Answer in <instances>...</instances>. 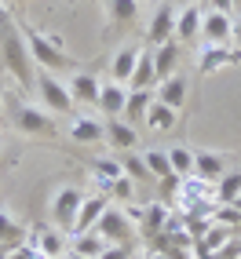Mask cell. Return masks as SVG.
<instances>
[{"label":"cell","mask_w":241,"mask_h":259,"mask_svg":"<svg viewBox=\"0 0 241 259\" xmlns=\"http://www.w3.org/2000/svg\"><path fill=\"white\" fill-rule=\"evenodd\" d=\"M106 146H113L117 153L135 150V146H139V132H135V124H128L125 117H106Z\"/></svg>","instance_id":"obj_16"},{"label":"cell","mask_w":241,"mask_h":259,"mask_svg":"<svg viewBox=\"0 0 241 259\" xmlns=\"http://www.w3.org/2000/svg\"><path fill=\"white\" fill-rule=\"evenodd\" d=\"M81 201H84V194H81L77 186H59L55 194H51V201H48V219H51V227H59L62 234H73Z\"/></svg>","instance_id":"obj_5"},{"label":"cell","mask_w":241,"mask_h":259,"mask_svg":"<svg viewBox=\"0 0 241 259\" xmlns=\"http://www.w3.org/2000/svg\"><path fill=\"white\" fill-rule=\"evenodd\" d=\"M168 164H172V176H194V150L186 146H172L168 150Z\"/></svg>","instance_id":"obj_29"},{"label":"cell","mask_w":241,"mask_h":259,"mask_svg":"<svg viewBox=\"0 0 241 259\" xmlns=\"http://www.w3.org/2000/svg\"><path fill=\"white\" fill-rule=\"evenodd\" d=\"M70 139L81 143V146H99L106 143V120H99L92 113H77L70 120Z\"/></svg>","instance_id":"obj_9"},{"label":"cell","mask_w":241,"mask_h":259,"mask_svg":"<svg viewBox=\"0 0 241 259\" xmlns=\"http://www.w3.org/2000/svg\"><path fill=\"white\" fill-rule=\"evenodd\" d=\"M66 88H70L73 95V106H95L99 110V88H102V80L95 73H73L70 80H66Z\"/></svg>","instance_id":"obj_12"},{"label":"cell","mask_w":241,"mask_h":259,"mask_svg":"<svg viewBox=\"0 0 241 259\" xmlns=\"http://www.w3.org/2000/svg\"><path fill=\"white\" fill-rule=\"evenodd\" d=\"M179 40H168V44H161V48H153V70H157V80H165V77H172L179 70Z\"/></svg>","instance_id":"obj_22"},{"label":"cell","mask_w":241,"mask_h":259,"mask_svg":"<svg viewBox=\"0 0 241 259\" xmlns=\"http://www.w3.org/2000/svg\"><path fill=\"white\" fill-rule=\"evenodd\" d=\"M26 241V230L15 223L4 208H0V245H8V248H15V245H22Z\"/></svg>","instance_id":"obj_32"},{"label":"cell","mask_w":241,"mask_h":259,"mask_svg":"<svg viewBox=\"0 0 241 259\" xmlns=\"http://www.w3.org/2000/svg\"><path fill=\"white\" fill-rule=\"evenodd\" d=\"M66 237H70V234H62L59 227H37V230H33V237H29V245L41 248L48 259H62L66 252H70Z\"/></svg>","instance_id":"obj_14"},{"label":"cell","mask_w":241,"mask_h":259,"mask_svg":"<svg viewBox=\"0 0 241 259\" xmlns=\"http://www.w3.org/2000/svg\"><path fill=\"white\" fill-rule=\"evenodd\" d=\"M0 62H4V70L19 80L22 88H33V80H37V73H33V55L26 48V37L15 29V22L4 11H0Z\"/></svg>","instance_id":"obj_1"},{"label":"cell","mask_w":241,"mask_h":259,"mask_svg":"<svg viewBox=\"0 0 241 259\" xmlns=\"http://www.w3.org/2000/svg\"><path fill=\"white\" fill-rule=\"evenodd\" d=\"M201 19H205V8H201V4L179 8V11H176V40H179V44L201 40Z\"/></svg>","instance_id":"obj_13"},{"label":"cell","mask_w":241,"mask_h":259,"mask_svg":"<svg viewBox=\"0 0 241 259\" xmlns=\"http://www.w3.org/2000/svg\"><path fill=\"white\" fill-rule=\"evenodd\" d=\"M139 55H143V48H120L117 55L110 59V80H117V84H125V88H128V80H132V73H135V62H139Z\"/></svg>","instance_id":"obj_20"},{"label":"cell","mask_w":241,"mask_h":259,"mask_svg":"<svg viewBox=\"0 0 241 259\" xmlns=\"http://www.w3.org/2000/svg\"><path fill=\"white\" fill-rule=\"evenodd\" d=\"M150 102H153V95L150 92H128V102H125V120L128 124H146V110H150Z\"/></svg>","instance_id":"obj_26"},{"label":"cell","mask_w":241,"mask_h":259,"mask_svg":"<svg viewBox=\"0 0 241 259\" xmlns=\"http://www.w3.org/2000/svg\"><path fill=\"white\" fill-rule=\"evenodd\" d=\"M223 171H227V161L219 157V153H212V150H201V153H194V176H201V179H219Z\"/></svg>","instance_id":"obj_25"},{"label":"cell","mask_w":241,"mask_h":259,"mask_svg":"<svg viewBox=\"0 0 241 259\" xmlns=\"http://www.w3.org/2000/svg\"><path fill=\"white\" fill-rule=\"evenodd\" d=\"M70 248L88 255V259H99L102 252H106V237H102L99 230H84V234H70Z\"/></svg>","instance_id":"obj_23"},{"label":"cell","mask_w":241,"mask_h":259,"mask_svg":"<svg viewBox=\"0 0 241 259\" xmlns=\"http://www.w3.org/2000/svg\"><path fill=\"white\" fill-rule=\"evenodd\" d=\"M234 44H237V48H241V19H237V22H234Z\"/></svg>","instance_id":"obj_39"},{"label":"cell","mask_w":241,"mask_h":259,"mask_svg":"<svg viewBox=\"0 0 241 259\" xmlns=\"http://www.w3.org/2000/svg\"><path fill=\"white\" fill-rule=\"evenodd\" d=\"M153 99L165 102V106H172V110H183V102H186V77H183V73H172V77L157 80Z\"/></svg>","instance_id":"obj_19"},{"label":"cell","mask_w":241,"mask_h":259,"mask_svg":"<svg viewBox=\"0 0 241 259\" xmlns=\"http://www.w3.org/2000/svg\"><path fill=\"white\" fill-rule=\"evenodd\" d=\"M143 161H146V168H150V179H168L172 176V164H168V150H146L143 153Z\"/></svg>","instance_id":"obj_31"},{"label":"cell","mask_w":241,"mask_h":259,"mask_svg":"<svg viewBox=\"0 0 241 259\" xmlns=\"http://www.w3.org/2000/svg\"><path fill=\"white\" fill-rule=\"evenodd\" d=\"M230 204H234V208H237V212H241V194H237V197H234V201H230Z\"/></svg>","instance_id":"obj_42"},{"label":"cell","mask_w":241,"mask_h":259,"mask_svg":"<svg viewBox=\"0 0 241 259\" xmlns=\"http://www.w3.org/2000/svg\"><path fill=\"white\" fill-rule=\"evenodd\" d=\"M117 176H125L117 157H95V161H92V179H95L102 190H110V183H113Z\"/></svg>","instance_id":"obj_27"},{"label":"cell","mask_w":241,"mask_h":259,"mask_svg":"<svg viewBox=\"0 0 241 259\" xmlns=\"http://www.w3.org/2000/svg\"><path fill=\"white\" fill-rule=\"evenodd\" d=\"M237 194H241V171H234V176H227V171H223V176L216 179V201L227 204V201H234Z\"/></svg>","instance_id":"obj_33"},{"label":"cell","mask_w":241,"mask_h":259,"mask_svg":"<svg viewBox=\"0 0 241 259\" xmlns=\"http://www.w3.org/2000/svg\"><path fill=\"white\" fill-rule=\"evenodd\" d=\"M128 215H132V219H139V234L153 241V237H161V234H165V227H168V215H172V212H168V204L153 201L150 208H143V212L128 208Z\"/></svg>","instance_id":"obj_11"},{"label":"cell","mask_w":241,"mask_h":259,"mask_svg":"<svg viewBox=\"0 0 241 259\" xmlns=\"http://www.w3.org/2000/svg\"><path fill=\"white\" fill-rule=\"evenodd\" d=\"M125 102H128V88L117 80H102L99 88V113L102 117H125Z\"/></svg>","instance_id":"obj_18"},{"label":"cell","mask_w":241,"mask_h":259,"mask_svg":"<svg viewBox=\"0 0 241 259\" xmlns=\"http://www.w3.org/2000/svg\"><path fill=\"white\" fill-rule=\"evenodd\" d=\"M106 208H110V197H106V194H92V197H84V201H81V212H77V223H73V234L95 230Z\"/></svg>","instance_id":"obj_17"},{"label":"cell","mask_w":241,"mask_h":259,"mask_svg":"<svg viewBox=\"0 0 241 259\" xmlns=\"http://www.w3.org/2000/svg\"><path fill=\"white\" fill-rule=\"evenodd\" d=\"M117 161H120V171H125L128 179H150V168L143 161V153H135V150H125V153H117Z\"/></svg>","instance_id":"obj_28"},{"label":"cell","mask_w":241,"mask_h":259,"mask_svg":"<svg viewBox=\"0 0 241 259\" xmlns=\"http://www.w3.org/2000/svg\"><path fill=\"white\" fill-rule=\"evenodd\" d=\"M212 223H219V227H230V230H237V227H241V212L234 208L230 201H227V204H216V208H212Z\"/></svg>","instance_id":"obj_34"},{"label":"cell","mask_w":241,"mask_h":259,"mask_svg":"<svg viewBox=\"0 0 241 259\" xmlns=\"http://www.w3.org/2000/svg\"><path fill=\"white\" fill-rule=\"evenodd\" d=\"M176 204L183 215H212L216 208V183L201 179V176H183L176 186Z\"/></svg>","instance_id":"obj_2"},{"label":"cell","mask_w":241,"mask_h":259,"mask_svg":"<svg viewBox=\"0 0 241 259\" xmlns=\"http://www.w3.org/2000/svg\"><path fill=\"white\" fill-rule=\"evenodd\" d=\"M0 110H4V95H0Z\"/></svg>","instance_id":"obj_44"},{"label":"cell","mask_w":241,"mask_h":259,"mask_svg":"<svg viewBox=\"0 0 241 259\" xmlns=\"http://www.w3.org/2000/svg\"><path fill=\"white\" fill-rule=\"evenodd\" d=\"M37 92H41V102L51 117H70L73 113V95H70V88H66V80L59 73L37 70Z\"/></svg>","instance_id":"obj_4"},{"label":"cell","mask_w":241,"mask_h":259,"mask_svg":"<svg viewBox=\"0 0 241 259\" xmlns=\"http://www.w3.org/2000/svg\"><path fill=\"white\" fill-rule=\"evenodd\" d=\"M146 259H168V255H165V252H153V255H146Z\"/></svg>","instance_id":"obj_43"},{"label":"cell","mask_w":241,"mask_h":259,"mask_svg":"<svg viewBox=\"0 0 241 259\" xmlns=\"http://www.w3.org/2000/svg\"><path fill=\"white\" fill-rule=\"evenodd\" d=\"M106 11L117 26H128L135 22V15H139V0H106Z\"/></svg>","instance_id":"obj_30"},{"label":"cell","mask_w":241,"mask_h":259,"mask_svg":"<svg viewBox=\"0 0 241 259\" xmlns=\"http://www.w3.org/2000/svg\"><path fill=\"white\" fill-rule=\"evenodd\" d=\"M102 237H106V245H132L139 227H135V219L128 215V208H106L95 227Z\"/></svg>","instance_id":"obj_6"},{"label":"cell","mask_w":241,"mask_h":259,"mask_svg":"<svg viewBox=\"0 0 241 259\" xmlns=\"http://www.w3.org/2000/svg\"><path fill=\"white\" fill-rule=\"evenodd\" d=\"M8 255H11V248H8V245H0V259H8Z\"/></svg>","instance_id":"obj_41"},{"label":"cell","mask_w":241,"mask_h":259,"mask_svg":"<svg viewBox=\"0 0 241 259\" xmlns=\"http://www.w3.org/2000/svg\"><path fill=\"white\" fill-rule=\"evenodd\" d=\"M168 40H176V8L172 4H161L157 11H153V19L146 26V44L150 48H161Z\"/></svg>","instance_id":"obj_10"},{"label":"cell","mask_w":241,"mask_h":259,"mask_svg":"<svg viewBox=\"0 0 241 259\" xmlns=\"http://www.w3.org/2000/svg\"><path fill=\"white\" fill-rule=\"evenodd\" d=\"M230 62H241V48H230V44H205L201 55H197V73L209 77L216 70H223V66Z\"/></svg>","instance_id":"obj_7"},{"label":"cell","mask_w":241,"mask_h":259,"mask_svg":"<svg viewBox=\"0 0 241 259\" xmlns=\"http://www.w3.org/2000/svg\"><path fill=\"white\" fill-rule=\"evenodd\" d=\"M146 124H150V132H172L179 124V110H172V106H165V102L153 99L150 110H146Z\"/></svg>","instance_id":"obj_24"},{"label":"cell","mask_w":241,"mask_h":259,"mask_svg":"<svg viewBox=\"0 0 241 259\" xmlns=\"http://www.w3.org/2000/svg\"><path fill=\"white\" fill-rule=\"evenodd\" d=\"M157 88V70H153V48H146L139 62H135V73L128 80V92H150Z\"/></svg>","instance_id":"obj_21"},{"label":"cell","mask_w":241,"mask_h":259,"mask_svg":"<svg viewBox=\"0 0 241 259\" xmlns=\"http://www.w3.org/2000/svg\"><path fill=\"white\" fill-rule=\"evenodd\" d=\"M26 48H29V55H33V66L37 70H48V73H62V70H70L73 59H70V51H66L55 37H48V33H33L29 29V37H26Z\"/></svg>","instance_id":"obj_3"},{"label":"cell","mask_w":241,"mask_h":259,"mask_svg":"<svg viewBox=\"0 0 241 259\" xmlns=\"http://www.w3.org/2000/svg\"><path fill=\"white\" fill-rule=\"evenodd\" d=\"M62 259H88V255H81V252H73V248H70V252H66Z\"/></svg>","instance_id":"obj_40"},{"label":"cell","mask_w":241,"mask_h":259,"mask_svg":"<svg viewBox=\"0 0 241 259\" xmlns=\"http://www.w3.org/2000/svg\"><path fill=\"white\" fill-rule=\"evenodd\" d=\"M190 4H197V0H190Z\"/></svg>","instance_id":"obj_45"},{"label":"cell","mask_w":241,"mask_h":259,"mask_svg":"<svg viewBox=\"0 0 241 259\" xmlns=\"http://www.w3.org/2000/svg\"><path fill=\"white\" fill-rule=\"evenodd\" d=\"M110 197H117L120 204H128L132 197H135V179H128V176H117L113 183H110V190H106Z\"/></svg>","instance_id":"obj_35"},{"label":"cell","mask_w":241,"mask_h":259,"mask_svg":"<svg viewBox=\"0 0 241 259\" xmlns=\"http://www.w3.org/2000/svg\"><path fill=\"white\" fill-rule=\"evenodd\" d=\"M209 11H234V0H209Z\"/></svg>","instance_id":"obj_38"},{"label":"cell","mask_w":241,"mask_h":259,"mask_svg":"<svg viewBox=\"0 0 241 259\" xmlns=\"http://www.w3.org/2000/svg\"><path fill=\"white\" fill-rule=\"evenodd\" d=\"M19 4H22V0H19Z\"/></svg>","instance_id":"obj_46"},{"label":"cell","mask_w":241,"mask_h":259,"mask_svg":"<svg viewBox=\"0 0 241 259\" xmlns=\"http://www.w3.org/2000/svg\"><path fill=\"white\" fill-rule=\"evenodd\" d=\"M201 40L205 44H230L234 40V19H230L227 11H209V8H205Z\"/></svg>","instance_id":"obj_8"},{"label":"cell","mask_w":241,"mask_h":259,"mask_svg":"<svg viewBox=\"0 0 241 259\" xmlns=\"http://www.w3.org/2000/svg\"><path fill=\"white\" fill-rule=\"evenodd\" d=\"M8 259H48V255H44L41 248H33L29 241H22V245H15V248H11V255H8Z\"/></svg>","instance_id":"obj_36"},{"label":"cell","mask_w":241,"mask_h":259,"mask_svg":"<svg viewBox=\"0 0 241 259\" xmlns=\"http://www.w3.org/2000/svg\"><path fill=\"white\" fill-rule=\"evenodd\" d=\"M15 124H19L26 135H55V117H51L44 106H22L19 117H15Z\"/></svg>","instance_id":"obj_15"},{"label":"cell","mask_w":241,"mask_h":259,"mask_svg":"<svg viewBox=\"0 0 241 259\" xmlns=\"http://www.w3.org/2000/svg\"><path fill=\"white\" fill-rule=\"evenodd\" d=\"M99 259H128V245H106V252Z\"/></svg>","instance_id":"obj_37"}]
</instances>
